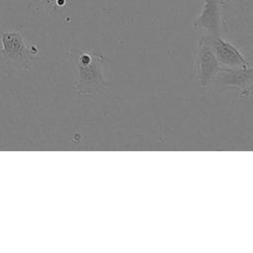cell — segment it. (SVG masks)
Masks as SVG:
<instances>
[{"mask_svg":"<svg viewBox=\"0 0 253 253\" xmlns=\"http://www.w3.org/2000/svg\"><path fill=\"white\" fill-rule=\"evenodd\" d=\"M74 69V88L79 95L92 93H109L110 86L104 78V56L93 50L72 48L69 50Z\"/></svg>","mask_w":253,"mask_h":253,"instance_id":"obj_1","label":"cell"},{"mask_svg":"<svg viewBox=\"0 0 253 253\" xmlns=\"http://www.w3.org/2000/svg\"><path fill=\"white\" fill-rule=\"evenodd\" d=\"M1 43L0 56L2 59L20 69L31 70L34 58L39 51L36 45L28 46L20 32L2 33Z\"/></svg>","mask_w":253,"mask_h":253,"instance_id":"obj_2","label":"cell"},{"mask_svg":"<svg viewBox=\"0 0 253 253\" xmlns=\"http://www.w3.org/2000/svg\"><path fill=\"white\" fill-rule=\"evenodd\" d=\"M222 69L224 68L218 62L207 36H200L196 56V72L200 87H211Z\"/></svg>","mask_w":253,"mask_h":253,"instance_id":"obj_3","label":"cell"},{"mask_svg":"<svg viewBox=\"0 0 253 253\" xmlns=\"http://www.w3.org/2000/svg\"><path fill=\"white\" fill-rule=\"evenodd\" d=\"M207 38L223 68H246L251 66L241 50L230 42L223 40L220 36H207Z\"/></svg>","mask_w":253,"mask_h":253,"instance_id":"obj_4","label":"cell"},{"mask_svg":"<svg viewBox=\"0 0 253 253\" xmlns=\"http://www.w3.org/2000/svg\"><path fill=\"white\" fill-rule=\"evenodd\" d=\"M195 30L211 37L220 36L221 3L219 0H205L200 15L193 24Z\"/></svg>","mask_w":253,"mask_h":253,"instance_id":"obj_5","label":"cell"},{"mask_svg":"<svg viewBox=\"0 0 253 253\" xmlns=\"http://www.w3.org/2000/svg\"><path fill=\"white\" fill-rule=\"evenodd\" d=\"M220 86L248 90L253 86V66L246 68H224L215 77Z\"/></svg>","mask_w":253,"mask_h":253,"instance_id":"obj_6","label":"cell"},{"mask_svg":"<svg viewBox=\"0 0 253 253\" xmlns=\"http://www.w3.org/2000/svg\"><path fill=\"white\" fill-rule=\"evenodd\" d=\"M241 50V52L244 54V56L246 57V59L249 61V63L253 64V38L248 37L247 40H245V44L243 45V47L239 48Z\"/></svg>","mask_w":253,"mask_h":253,"instance_id":"obj_7","label":"cell"},{"mask_svg":"<svg viewBox=\"0 0 253 253\" xmlns=\"http://www.w3.org/2000/svg\"><path fill=\"white\" fill-rule=\"evenodd\" d=\"M44 4L48 6L50 9H54L55 6H57V0H42Z\"/></svg>","mask_w":253,"mask_h":253,"instance_id":"obj_8","label":"cell"}]
</instances>
